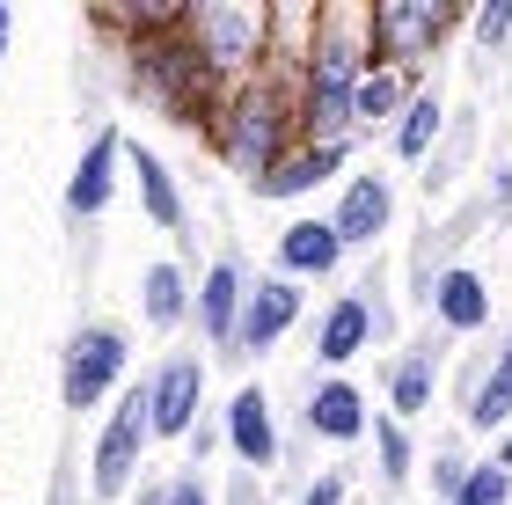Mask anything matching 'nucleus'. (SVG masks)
I'll list each match as a JSON object with an SVG mask.
<instances>
[{
	"instance_id": "nucleus-9",
	"label": "nucleus",
	"mask_w": 512,
	"mask_h": 505,
	"mask_svg": "<svg viewBox=\"0 0 512 505\" xmlns=\"http://www.w3.org/2000/svg\"><path fill=\"white\" fill-rule=\"evenodd\" d=\"M476 235H491V213H483V198L469 191V198H454L447 213H425L417 220V242H410V257H403V301L425 315V301H432V279L447 264H461V249H469Z\"/></svg>"
},
{
	"instance_id": "nucleus-32",
	"label": "nucleus",
	"mask_w": 512,
	"mask_h": 505,
	"mask_svg": "<svg viewBox=\"0 0 512 505\" xmlns=\"http://www.w3.org/2000/svg\"><path fill=\"white\" fill-rule=\"evenodd\" d=\"M483 213H491L498 235H512V162H491V176H483Z\"/></svg>"
},
{
	"instance_id": "nucleus-38",
	"label": "nucleus",
	"mask_w": 512,
	"mask_h": 505,
	"mask_svg": "<svg viewBox=\"0 0 512 505\" xmlns=\"http://www.w3.org/2000/svg\"><path fill=\"white\" fill-rule=\"evenodd\" d=\"M491 374L512 381V323H498V337H491Z\"/></svg>"
},
{
	"instance_id": "nucleus-10",
	"label": "nucleus",
	"mask_w": 512,
	"mask_h": 505,
	"mask_svg": "<svg viewBox=\"0 0 512 505\" xmlns=\"http://www.w3.org/2000/svg\"><path fill=\"white\" fill-rule=\"evenodd\" d=\"M125 125L110 118V125H96L81 140V162L66 169V191H59V213H66V227H96L110 205H118V191H125Z\"/></svg>"
},
{
	"instance_id": "nucleus-12",
	"label": "nucleus",
	"mask_w": 512,
	"mask_h": 505,
	"mask_svg": "<svg viewBox=\"0 0 512 505\" xmlns=\"http://www.w3.org/2000/svg\"><path fill=\"white\" fill-rule=\"evenodd\" d=\"M249 286H256V271L242 249H220L213 264L198 271V308H191V330L205 352H220V359H235V337H242V301H249Z\"/></svg>"
},
{
	"instance_id": "nucleus-15",
	"label": "nucleus",
	"mask_w": 512,
	"mask_h": 505,
	"mask_svg": "<svg viewBox=\"0 0 512 505\" xmlns=\"http://www.w3.org/2000/svg\"><path fill=\"white\" fill-rule=\"evenodd\" d=\"M425 323H432V330H447L454 344H469V337H498V286H491V271H476L469 257L447 264V271L432 279Z\"/></svg>"
},
{
	"instance_id": "nucleus-27",
	"label": "nucleus",
	"mask_w": 512,
	"mask_h": 505,
	"mask_svg": "<svg viewBox=\"0 0 512 505\" xmlns=\"http://www.w3.org/2000/svg\"><path fill=\"white\" fill-rule=\"evenodd\" d=\"M425 498L432 505H454L461 498V484L476 476V454H469V432H447V440H432V454H425Z\"/></svg>"
},
{
	"instance_id": "nucleus-21",
	"label": "nucleus",
	"mask_w": 512,
	"mask_h": 505,
	"mask_svg": "<svg viewBox=\"0 0 512 505\" xmlns=\"http://www.w3.org/2000/svg\"><path fill=\"white\" fill-rule=\"evenodd\" d=\"M476 140H483V110H476V103H461L454 118H447V140H439V147H432V162L417 169L425 213H447L454 198H469V191H461V176H469V162H476Z\"/></svg>"
},
{
	"instance_id": "nucleus-26",
	"label": "nucleus",
	"mask_w": 512,
	"mask_h": 505,
	"mask_svg": "<svg viewBox=\"0 0 512 505\" xmlns=\"http://www.w3.org/2000/svg\"><path fill=\"white\" fill-rule=\"evenodd\" d=\"M425 88V74H395V66H374L359 88V103H352V118H359V140H374V132H395V118L410 110V96Z\"/></svg>"
},
{
	"instance_id": "nucleus-36",
	"label": "nucleus",
	"mask_w": 512,
	"mask_h": 505,
	"mask_svg": "<svg viewBox=\"0 0 512 505\" xmlns=\"http://www.w3.org/2000/svg\"><path fill=\"white\" fill-rule=\"evenodd\" d=\"M169 476H176V498H169V505H220V491L205 484L198 469H169Z\"/></svg>"
},
{
	"instance_id": "nucleus-29",
	"label": "nucleus",
	"mask_w": 512,
	"mask_h": 505,
	"mask_svg": "<svg viewBox=\"0 0 512 505\" xmlns=\"http://www.w3.org/2000/svg\"><path fill=\"white\" fill-rule=\"evenodd\" d=\"M469 44H476L483 66L512 52V0H476L469 8Z\"/></svg>"
},
{
	"instance_id": "nucleus-13",
	"label": "nucleus",
	"mask_w": 512,
	"mask_h": 505,
	"mask_svg": "<svg viewBox=\"0 0 512 505\" xmlns=\"http://www.w3.org/2000/svg\"><path fill=\"white\" fill-rule=\"evenodd\" d=\"M300 323H308V286L300 279H278V271H256L249 301H242V337H235V366L249 359H271Z\"/></svg>"
},
{
	"instance_id": "nucleus-23",
	"label": "nucleus",
	"mask_w": 512,
	"mask_h": 505,
	"mask_svg": "<svg viewBox=\"0 0 512 505\" xmlns=\"http://www.w3.org/2000/svg\"><path fill=\"white\" fill-rule=\"evenodd\" d=\"M366 352H374V315H366L359 286H344L315 315V366H322V374H344V366L366 359Z\"/></svg>"
},
{
	"instance_id": "nucleus-14",
	"label": "nucleus",
	"mask_w": 512,
	"mask_h": 505,
	"mask_svg": "<svg viewBox=\"0 0 512 505\" xmlns=\"http://www.w3.org/2000/svg\"><path fill=\"white\" fill-rule=\"evenodd\" d=\"M330 227L344 235V249L352 257H381L388 227H395V176L381 162H366L337 183V205H330Z\"/></svg>"
},
{
	"instance_id": "nucleus-16",
	"label": "nucleus",
	"mask_w": 512,
	"mask_h": 505,
	"mask_svg": "<svg viewBox=\"0 0 512 505\" xmlns=\"http://www.w3.org/2000/svg\"><path fill=\"white\" fill-rule=\"evenodd\" d=\"M125 183H132V198H139V220L161 227V235H176V257L191 264V198H183V176L161 162L154 147H125Z\"/></svg>"
},
{
	"instance_id": "nucleus-5",
	"label": "nucleus",
	"mask_w": 512,
	"mask_h": 505,
	"mask_svg": "<svg viewBox=\"0 0 512 505\" xmlns=\"http://www.w3.org/2000/svg\"><path fill=\"white\" fill-rule=\"evenodd\" d=\"M147 454H154V396H147V374H132V388L103 410L96 447H88V498L96 505L132 498L147 484Z\"/></svg>"
},
{
	"instance_id": "nucleus-22",
	"label": "nucleus",
	"mask_w": 512,
	"mask_h": 505,
	"mask_svg": "<svg viewBox=\"0 0 512 505\" xmlns=\"http://www.w3.org/2000/svg\"><path fill=\"white\" fill-rule=\"evenodd\" d=\"M191 308H198V271L183 257H154L139 264V323L154 337H176L191 330Z\"/></svg>"
},
{
	"instance_id": "nucleus-8",
	"label": "nucleus",
	"mask_w": 512,
	"mask_h": 505,
	"mask_svg": "<svg viewBox=\"0 0 512 505\" xmlns=\"http://www.w3.org/2000/svg\"><path fill=\"white\" fill-rule=\"evenodd\" d=\"M447 352H454V337L425 323V330H410V337L381 359V410H388V418H403L410 432L432 418L439 388H447Z\"/></svg>"
},
{
	"instance_id": "nucleus-18",
	"label": "nucleus",
	"mask_w": 512,
	"mask_h": 505,
	"mask_svg": "<svg viewBox=\"0 0 512 505\" xmlns=\"http://www.w3.org/2000/svg\"><path fill=\"white\" fill-rule=\"evenodd\" d=\"M300 432L322 447H359L366 432H374V403H366V388L352 374H308V396H300Z\"/></svg>"
},
{
	"instance_id": "nucleus-35",
	"label": "nucleus",
	"mask_w": 512,
	"mask_h": 505,
	"mask_svg": "<svg viewBox=\"0 0 512 505\" xmlns=\"http://www.w3.org/2000/svg\"><path fill=\"white\" fill-rule=\"evenodd\" d=\"M220 505H271V491H264V476H249V469H235L220 484Z\"/></svg>"
},
{
	"instance_id": "nucleus-1",
	"label": "nucleus",
	"mask_w": 512,
	"mask_h": 505,
	"mask_svg": "<svg viewBox=\"0 0 512 505\" xmlns=\"http://www.w3.org/2000/svg\"><path fill=\"white\" fill-rule=\"evenodd\" d=\"M374 22H366V0H322L315 8V44L300 59V140L315 147H359V88L374 74Z\"/></svg>"
},
{
	"instance_id": "nucleus-37",
	"label": "nucleus",
	"mask_w": 512,
	"mask_h": 505,
	"mask_svg": "<svg viewBox=\"0 0 512 505\" xmlns=\"http://www.w3.org/2000/svg\"><path fill=\"white\" fill-rule=\"evenodd\" d=\"M169 498H176V476H147V484H139L125 505H169Z\"/></svg>"
},
{
	"instance_id": "nucleus-33",
	"label": "nucleus",
	"mask_w": 512,
	"mask_h": 505,
	"mask_svg": "<svg viewBox=\"0 0 512 505\" xmlns=\"http://www.w3.org/2000/svg\"><path fill=\"white\" fill-rule=\"evenodd\" d=\"M220 447H227V425H220V410H205V418H198V432L183 440V469H198V476H205V462H213Z\"/></svg>"
},
{
	"instance_id": "nucleus-25",
	"label": "nucleus",
	"mask_w": 512,
	"mask_h": 505,
	"mask_svg": "<svg viewBox=\"0 0 512 505\" xmlns=\"http://www.w3.org/2000/svg\"><path fill=\"white\" fill-rule=\"evenodd\" d=\"M366 447H374V491L381 498H403L417 484V469H425V454H417V432L403 418H388L374 410V432H366Z\"/></svg>"
},
{
	"instance_id": "nucleus-7",
	"label": "nucleus",
	"mask_w": 512,
	"mask_h": 505,
	"mask_svg": "<svg viewBox=\"0 0 512 505\" xmlns=\"http://www.w3.org/2000/svg\"><path fill=\"white\" fill-rule=\"evenodd\" d=\"M374 22V59L395 74H425V66L454 44V30H469L461 0H366Z\"/></svg>"
},
{
	"instance_id": "nucleus-4",
	"label": "nucleus",
	"mask_w": 512,
	"mask_h": 505,
	"mask_svg": "<svg viewBox=\"0 0 512 505\" xmlns=\"http://www.w3.org/2000/svg\"><path fill=\"white\" fill-rule=\"evenodd\" d=\"M125 388H132V330L125 323L88 315V323L66 330V344H59V410L66 418L110 410Z\"/></svg>"
},
{
	"instance_id": "nucleus-40",
	"label": "nucleus",
	"mask_w": 512,
	"mask_h": 505,
	"mask_svg": "<svg viewBox=\"0 0 512 505\" xmlns=\"http://www.w3.org/2000/svg\"><path fill=\"white\" fill-rule=\"evenodd\" d=\"M491 462H498V469H512V432H505V440L491 447Z\"/></svg>"
},
{
	"instance_id": "nucleus-2",
	"label": "nucleus",
	"mask_w": 512,
	"mask_h": 505,
	"mask_svg": "<svg viewBox=\"0 0 512 505\" xmlns=\"http://www.w3.org/2000/svg\"><path fill=\"white\" fill-rule=\"evenodd\" d=\"M205 147H213V162L235 176L242 191L264 183L300 147V96H293V81L264 66L256 81L227 88L220 110H213V125H205Z\"/></svg>"
},
{
	"instance_id": "nucleus-28",
	"label": "nucleus",
	"mask_w": 512,
	"mask_h": 505,
	"mask_svg": "<svg viewBox=\"0 0 512 505\" xmlns=\"http://www.w3.org/2000/svg\"><path fill=\"white\" fill-rule=\"evenodd\" d=\"M359 293H366V315H374V344H381V352H395V344H403V323H395V279H388V257H366Z\"/></svg>"
},
{
	"instance_id": "nucleus-17",
	"label": "nucleus",
	"mask_w": 512,
	"mask_h": 505,
	"mask_svg": "<svg viewBox=\"0 0 512 505\" xmlns=\"http://www.w3.org/2000/svg\"><path fill=\"white\" fill-rule=\"evenodd\" d=\"M220 425H227V454H235V469L264 476L286 462V432H278V410H271V388L264 381H242L235 396L220 403Z\"/></svg>"
},
{
	"instance_id": "nucleus-30",
	"label": "nucleus",
	"mask_w": 512,
	"mask_h": 505,
	"mask_svg": "<svg viewBox=\"0 0 512 505\" xmlns=\"http://www.w3.org/2000/svg\"><path fill=\"white\" fill-rule=\"evenodd\" d=\"M352 491H359L352 462H337V469H315V476H300V484H293V505H352Z\"/></svg>"
},
{
	"instance_id": "nucleus-31",
	"label": "nucleus",
	"mask_w": 512,
	"mask_h": 505,
	"mask_svg": "<svg viewBox=\"0 0 512 505\" xmlns=\"http://www.w3.org/2000/svg\"><path fill=\"white\" fill-rule=\"evenodd\" d=\"M454 505H512V469H498L491 454H483L476 476L461 484V498H454Z\"/></svg>"
},
{
	"instance_id": "nucleus-34",
	"label": "nucleus",
	"mask_w": 512,
	"mask_h": 505,
	"mask_svg": "<svg viewBox=\"0 0 512 505\" xmlns=\"http://www.w3.org/2000/svg\"><path fill=\"white\" fill-rule=\"evenodd\" d=\"M44 505H81V462H74V440L59 447V462H52V498Z\"/></svg>"
},
{
	"instance_id": "nucleus-24",
	"label": "nucleus",
	"mask_w": 512,
	"mask_h": 505,
	"mask_svg": "<svg viewBox=\"0 0 512 505\" xmlns=\"http://www.w3.org/2000/svg\"><path fill=\"white\" fill-rule=\"evenodd\" d=\"M447 118H454V110H447V96H439V81H425V88L410 96V110L395 118V132H388V162L425 169V162H432V147L447 140Z\"/></svg>"
},
{
	"instance_id": "nucleus-39",
	"label": "nucleus",
	"mask_w": 512,
	"mask_h": 505,
	"mask_svg": "<svg viewBox=\"0 0 512 505\" xmlns=\"http://www.w3.org/2000/svg\"><path fill=\"white\" fill-rule=\"evenodd\" d=\"M8 52H15V8L0 0V74H8Z\"/></svg>"
},
{
	"instance_id": "nucleus-6",
	"label": "nucleus",
	"mask_w": 512,
	"mask_h": 505,
	"mask_svg": "<svg viewBox=\"0 0 512 505\" xmlns=\"http://www.w3.org/2000/svg\"><path fill=\"white\" fill-rule=\"evenodd\" d=\"M183 37L198 44V59L213 66L220 88H242L271 66V8L264 0H191L183 15Z\"/></svg>"
},
{
	"instance_id": "nucleus-11",
	"label": "nucleus",
	"mask_w": 512,
	"mask_h": 505,
	"mask_svg": "<svg viewBox=\"0 0 512 505\" xmlns=\"http://www.w3.org/2000/svg\"><path fill=\"white\" fill-rule=\"evenodd\" d=\"M205 381H213V366H205L198 344H176V352H161V359L147 366V396H154V447H161V440L183 447V440L198 432V418H205Z\"/></svg>"
},
{
	"instance_id": "nucleus-19",
	"label": "nucleus",
	"mask_w": 512,
	"mask_h": 505,
	"mask_svg": "<svg viewBox=\"0 0 512 505\" xmlns=\"http://www.w3.org/2000/svg\"><path fill=\"white\" fill-rule=\"evenodd\" d=\"M344 264H352V249H344V235L330 227V213H293L271 242V271L278 279H300V286L337 279Z\"/></svg>"
},
{
	"instance_id": "nucleus-20",
	"label": "nucleus",
	"mask_w": 512,
	"mask_h": 505,
	"mask_svg": "<svg viewBox=\"0 0 512 505\" xmlns=\"http://www.w3.org/2000/svg\"><path fill=\"white\" fill-rule=\"evenodd\" d=\"M352 154L359 147H315V140H300L264 183H249V198L256 205H300V198H315V191H330V183L352 176Z\"/></svg>"
},
{
	"instance_id": "nucleus-3",
	"label": "nucleus",
	"mask_w": 512,
	"mask_h": 505,
	"mask_svg": "<svg viewBox=\"0 0 512 505\" xmlns=\"http://www.w3.org/2000/svg\"><path fill=\"white\" fill-rule=\"evenodd\" d=\"M110 66H118L125 96L139 110H154V118H169L176 132H205V125H213V110H220V96H227L183 30L176 37H147V44H118Z\"/></svg>"
}]
</instances>
